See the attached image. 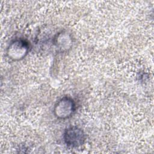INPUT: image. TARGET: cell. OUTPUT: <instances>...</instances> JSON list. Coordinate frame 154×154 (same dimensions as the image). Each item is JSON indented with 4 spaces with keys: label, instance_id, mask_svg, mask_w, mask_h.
<instances>
[{
    "label": "cell",
    "instance_id": "7a4b0ae2",
    "mask_svg": "<svg viewBox=\"0 0 154 154\" xmlns=\"http://www.w3.org/2000/svg\"><path fill=\"white\" fill-rule=\"evenodd\" d=\"M29 51V43L22 38H17L8 45L6 49L7 56L13 61H19L23 59Z\"/></svg>",
    "mask_w": 154,
    "mask_h": 154
},
{
    "label": "cell",
    "instance_id": "277c9868",
    "mask_svg": "<svg viewBox=\"0 0 154 154\" xmlns=\"http://www.w3.org/2000/svg\"><path fill=\"white\" fill-rule=\"evenodd\" d=\"M53 43L59 51L64 52L71 49L73 45V39L69 33L66 31H61L54 37Z\"/></svg>",
    "mask_w": 154,
    "mask_h": 154
},
{
    "label": "cell",
    "instance_id": "3957f363",
    "mask_svg": "<svg viewBox=\"0 0 154 154\" xmlns=\"http://www.w3.org/2000/svg\"><path fill=\"white\" fill-rule=\"evenodd\" d=\"M65 144L70 147H78L82 146L86 139L84 131L78 126H71L67 128L63 133Z\"/></svg>",
    "mask_w": 154,
    "mask_h": 154
},
{
    "label": "cell",
    "instance_id": "6da1fadb",
    "mask_svg": "<svg viewBox=\"0 0 154 154\" xmlns=\"http://www.w3.org/2000/svg\"><path fill=\"white\" fill-rule=\"evenodd\" d=\"M75 110L76 104L74 100L69 96H64L56 102L53 112L58 119L66 120L72 117Z\"/></svg>",
    "mask_w": 154,
    "mask_h": 154
}]
</instances>
